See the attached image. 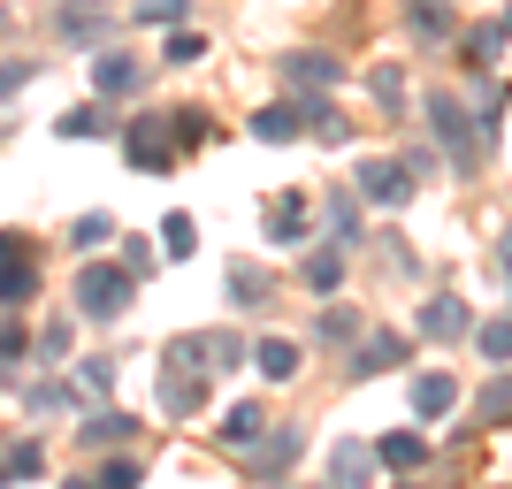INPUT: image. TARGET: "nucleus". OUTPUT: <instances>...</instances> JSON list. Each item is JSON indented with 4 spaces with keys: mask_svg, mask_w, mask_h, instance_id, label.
Wrapping results in <instances>:
<instances>
[{
    "mask_svg": "<svg viewBox=\"0 0 512 489\" xmlns=\"http://www.w3.org/2000/svg\"><path fill=\"white\" fill-rule=\"evenodd\" d=\"M54 130H62V138H107L115 123H107V107H100V100H85V107H69Z\"/></svg>",
    "mask_w": 512,
    "mask_h": 489,
    "instance_id": "aec40b11",
    "label": "nucleus"
},
{
    "mask_svg": "<svg viewBox=\"0 0 512 489\" xmlns=\"http://www.w3.org/2000/svg\"><path fill=\"white\" fill-rule=\"evenodd\" d=\"M505 23H512V8H505Z\"/></svg>",
    "mask_w": 512,
    "mask_h": 489,
    "instance_id": "de8ad7c7",
    "label": "nucleus"
},
{
    "mask_svg": "<svg viewBox=\"0 0 512 489\" xmlns=\"http://www.w3.org/2000/svg\"><path fill=\"white\" fill-rule=\"evenodd\" d=\"M54 405H69L62 383H39V390H31V413H54Z\"/></svg>",
    "mask_w": 512,
    "mask_h": 489,
    "instance_id": "37998d69",
    "label": "nucleus"
},
{
    "mask_svg": "<svg viewBox=\"0 0 512 489\" xmlns=\"http://www.w3.org/2000/svg\"><path fill=\"white\" fill-rule=\"evenodd\" d=\"M367 467H375V451H367V444H337V451H329V482H344V489H360Z\"/></svg>",
    "mask_w": 512,
    "mask_h": 489,
    "instance_id": "f3484780",
    "label": "nucleus"
},
{
    "mask_svg": "<svg viewBox=\"0 0 512 489\" xmlns=\"http://www.w3.org/2000/svg\"><path fill=\"white\" fill-rule=\"evenodd\" d=\"M16 352H31V337H23V321H0V360H16Z\"/></svg>",
    "mask_w": 512,
    "mask_h": 489,
    "instance_id": "a19ab883",
    "label": "nucleus"
},
{
    "mask_svg": "<svg viewBox=\"0 0 512 489\" xmlns=\"http://www.w3.org/2000/svg\"><path fill=\"white\" fill-rule=\"evenodd\" d=\"M260 436H268V413H260V405H230L222 428H214V444H230V451H253Z\"/></svg>",
    "mask_w": 512,
    "mask_h": 489,
    "instance_id": "9d476101",
    "label": "nucleus"
},
{
    "mask_svg": "<svg viewBox=\"0 0 512 489\" xmlns=\"http://www.w3.org/2000/svg\"><path fill=\"white\" fill-rule=\"evenodd\" d=\"M467 329H474V314L459 306V298H428V306H421V337L451 344V337H467Z\"/></svg>",
    "mask_w": 512,
    "mask_h": 489,
    "instance_id": "9b49d317",
    "label": "nucleus"
},
{
    "mask_svg": "<svg viewBox=\"0 0 512 489\" xmlns=\"http://www.w3.org/2000/svg\"><path fill=\"white\" fill-rule=\"evenodd\" d=\"M428 123H436V138H444V153L459 161V169L482 161V130H474V115L451 100V92H428Z\"/></svg>",
    "mask_w": 512,
    "mask_h": 489,
    "instance_id": "f03ea898",
    "label": "nucleus"
},
{
    "mask_svg": "<svg viewBox=\"0 0 512 489\" xmlns=\"http://www.w3.org/2000/svg\"><path fill=\"white\" fill-rule=\"evenodd\" d=\"M337 283H344V253H306V291L329 298Z\"/></svg>",
    "mask_w": 512,
    "mask_h": 489,
    "instance_id": "393cba45",
    "label": "nucleus"
},
{
    "mask_svg": "<svg viewBox=\"0 0 512 489\" xmlns=\"http://www.w3.org/2000/svg\"><path fill=\"white\" fill-rule=\"evenodd\" d=\"M69 489H100V482H69Z\"/></svg>",
    "mask_w": 512,
    "mask_h": 489,
    "instance_id": "a18cd8bd",
    "label": "nucleus"
},
{
    "mask_svg": "<svg viewBox=\"0 0 512 489\" xmlns=\"http://www.w3.org/2000/svg\"><path fill=\"white\" fill-rule=\"evenodd\" d=\"M123 161L130 169H176V138H169V115H138V123H123Z\"/></svg>",
    "mask_w": 512,
    "mask_h": 489,
    "instance_id": "7ed1b4c3",
    "label": "nucleus"
},
{
    "mask_svg": "<svg viewBox=\"0 0 512 489\" xmlns=\"http://www.w3.org/2000/svg\"><path fill=\"white\" fill-rule=\"evenodd\" d=\"M199 375H207V367H176L169 383H161V405H169V413H192L199 405Z\"/></svg>",
    "mask_w": 512,
    "mask_h": 489,
    "instance_id": "412c9836",
    "label": "nucleus"
},
{
    "mask_svg": "<svg viewBox=\"0 0 512 489\" xmlns=\"http://www.w3.org/2000/svg\"><path fill=\"white\" fill-rule=\"evenodd\" d=\"M497 260H505V276H512V230H505V253H497Z\"/></svg>",
    "mask_w": 512,
    "mask_h": 489,
    "instance_id": "c03bdc74",
    "label": "nucleus"
},
{
    "mask_svg": "<svg viewBox=\"0 0 512 489\" xmlns=\"http://www.w3.org/2000/svg\"><path fill=\"white\" fill-rule=\"evenodd\" d=\"M474 421L482 428H497V421H512V375H497L490 390H482V405H474Z\"/></svg>",
    "mask_w": 512,
    "mask_h": 489,
    "instance_id": "a878e982",
    "label": "nucleus"
},
{
    "mask_svg": "<svg viewBox=\"0 0 512 489\" xmlns=\"http://www.w3.org/2000/svg\"><path fill=\"white\" fill-rule=\"evenodd\" d=\"M161 253H169V260H192V253H199L192 214H169V222H161Z\"/></svg>",
    "mask_w": 512,
    "mask_h": 489,
    "instance_id": "b1692460",
    "label": "nucleus"
},
{
    "mask_svg": "<svg viewBox=\"0 0 512 489\" xmlns=\"http://www.w3.org/2000/svg\"><path fill=\"white\" fill-rule=\"evenodd\" d=\"M329 230H337V245H352V237H360V199H352V192L329 199Z\"/></svg>",
    "mask_w": 512,
    "mask_h": 489,
    "instance_id": "c756f323",
    "label": "nucleus"
},
{
    "mask_svg": "<svg viewBox=\"0 0 512 489\" xmlns=\"http://www.w3.org/2000/svg\"><path fill=\"white\" fill-rule=\"evenodd\" d=\"M497 39H505V31H497V23H482V31H474V39H467L474 69H490V62H497Z\"/></svg>",
    "mask_w": 512,
    "mask_h": 489,
    "instance_id": "f704fd0d",
    "label": "nucleus"
},
{
    "mask_svg": "<svg viewBox=\"0 0 512 489\" xmlns=\"http://www.w3.org/2000/svg\"><path fill=\"white\" fill-rule=\"evenodd\" d=\"M169 138H176V153L207 146V107H176V115H169Z\"/></svg>",
    "mask_w": 512,
    "mask_h": 489,
    "instance_id": "4be33fe9",
    "label": "nucleus"
},
{
    "mask_svg": "<svg viewBox=\"0 0 512 489\" xmlns=\"http://www.w3.org/2000/svg\"><path fill=\"white\" fill-rule=\"evenodd\" d=\"M161 54H169V62H199V54H207V46H199L192 31H169V46H161Z\"/></svg>",
    "mask_w": 512,
    "mask_h": 489,
    "instance_id": "4c0bfd02",
    "label": "nucleus"
},
{
    "mask_svg": "<svg viewBox=\"0 0 512 489\" xmlns=\"http://www.w3.org/2000/svg\"><path fill=\"white\" fill-rule=\"evenodd\" d=\"M130 291H138V276H130L123 260H85V276H77V314L115 321L130 306Z\"/></svg>",
    "mask_w": 512,
    "mask_h": 489,
    "instance_id": "f257e3e1",
    "label": "nucleus"
},
{
    "mask_svg": "<svg viewBox=\"0 0 512 489\" xmlns=\"http://www.w3.org/2000/svg\"><path fill=\"white\" fill-rule=\"evenodd\" d=\"M299 459V428H283V436H260L253 444V474H283Z\"/></svg>",
    "mask_w": 512,
    "mask_h": 489,
    "instance_id": "2eb2a0df",
    "label": "nucleus"
},
{
    "mask_svg": "<svg viewBox=\"0 0 512 489\" xmlns=\"http://www.w3.org/2000/svg\"><path fill=\"white\" fill-rule=\"evenodd\" d=\"M406 16H413L421 39H451V8H444V0H406Z\"/></svg>",
    "mask_w": 512,
    "mask_h": 489,
    "instance_id": "5701e85b",
    "label": "nucleus"
},
{
    "mask_svg": "<svg viewBox=\"0 0 512 489\" xmlns=\"http://www.w3.org/2000/svg\"><path fill=\"white\" fill-rule=\"evenodd\" d=\"M31 85V62H0V100H8V92H23Z\"/></svg>",
    "mask_w": 512,
    "mask_h": 489,
    "instance_id": "79ce46f5",
    "label": "nucleus"
},
{
    "mask_svg": "<svg viewBox=\"0 0 512 489\" xmlns=\"http://www.w3.org/2000/svg\"><path fill=\"white\" fill-rule=\"evenodd\" d=\"M299 115H306V130H314L321 146H344V138H352V123H344L329 100H299Z\"/></svg>",
    "mask_w": 512,
    "mask_h": 489,
    "instance_id": "dca6fc26",
    "label": "nucleus"
},
{
    "mask_svg": "<svg viewBox=\"0 0 512 489\" xmlns=\"http://www.w3.org/2000/svg\"><path fill=\"white\" fill-rule=\"evenodd\" d=\"M130 16H138V23H169V31H176V23L192 16V0H138Z\"/></svg>",
    "mask_w": 512,
    "mask_h": 489,
    "instance_id": "c85d7f7f",
    "label": "nucleus"
},
{
    "mask_svg": "<svg viewBox=\"0 0 512 489\" xmlns=\"http://www.w3.org/2000/svg\"><path fill=\"white\" fill-rule=\"evenodd\" d=\"M130 428H138L130 413H92V421L77 428V436H85V451H92V444H100V451H115V444H130Z\"/></svg>",
    "mask_w": 512,
    "mask_h": 489,
    "instance_id": "a211bd4d",
    "label": "nucleus"
},
{
    "mask_svg": "<svg viewBox=\"0 0 512 489\" xmlns=\"http://www.w3.org/2000/svg\"><path fill=\"white\" fill-rule=\"evenodd\" d=\"M69 352V321H54V329H39V360H62Z\"/></svg>",
    "mask_w": 512,
    "mask_h": 489,
    "instance_id": "58836bf2",
    "label": "nucleus"
},
{
    "mask_svg": "<svg viewBox=\"0 0 512 489\" xmlns=\"http://www.w3.org/2000/svg\"><path fill=\"white\" fill-rule=\"evenodd\" d=\"M276 77L299 92V100H321V92H337L344 69L329 62V54H314V46H299V54H283V62H276Z\"/></svg>",
    "mask_w": 512,
    "mask_h": 489,
    "instance_id": "39448f33",
    "label": "nucleus"
},
{
    "mask_svg": "<svg viewBox=\"0 0 512 489\" xmlns=\"http://www.w3.org/2000/svg\"><path fill=\"white\" fill-rule=\"evenodd\" d=\"M375 459H383L390 474H413V467L428 459V444H421V436H383V444H375Z\"/></svg>",
    "mask_w": 512,
    "mask_h": 489,
    "instance_id": "6ab92c4d",
    "label": "nucleus"
},
{
    "mask_svg": "<svg viewBox=\"0 0 512 489\" xmlns=\"http://www.w3.org/2000/svg\"><path fill=\"white\" fill-rule=\"evenodd\" d=\"M474 344H482V360L505 367V360H512V321H482V329H474Z\"/></svg>",
    "mask_w": 512,
    "mask_h": 489,
    "instance_id": "bb28decb",
    "label": "nucleus"
},
{
    "mask_svg": "<svg viewBox=\"0 0 512 489\" xmlns=\"http://www.w3.org/2000/svg\"><path fill=\"white\" fill-rule=\"evenodd\" d=\"M321 337H329V344H352V337H360V321L344 314V306H321Z\"/></svg>",
    "mask_w": 512,
    "mask_h": 489,
    "instance_id": "2f4dec72",
    "label": "nucleus"
},
{
    "mask_svg": "<svg viewBox=\"0 0 512 489\" xmlns=\"http://www.w3.org/2000/svg\"><path fill=\"white\" fill-rule=\"evenodd\" d=\"M39 467H46L39 444H16V451H8V474H39Z\"/></svg>",
    "mask_w": 512,
    "mask_h": 489,
    "instance_id": "ea45409f",
    "label": "nucleus"
},
{
    "mask_svg": "<svg viewBox=\"0 0 512 489\" xmlns=\"http://www.w3.org/2000/svg\"><path fill=\"white\" fill-rule=\"evenodd\" d=\"M253 367L268 375V383H291V375H299V344H291V337H260L253 344Z\"/></svg>",
    "mask_w": 512,
    "mask_h": 489,
    "instance_id": "f8f14e48",
    "label": "nucleus"
},
{
    "mask_svg": "<svg viewBox=\"0 0 512 489\" xmlns=\"http://www.w3.org/2000/svg\"><path fill=\"white\" fill-rule=\"evenodd\" d=\"M77 383H85L92 398H107V390H115V360H85V367H77Z\"/></svg>",
    "mask_w": 512,
    "mask_h": 489,
    "instance_id": "473e14b6",
    "label": "nucleus"
},
{
    "mask_svg": "<svg viewBox=\"0 0 512 489\" xmlns=\"http://www.w3.org/2000/svg\"><path fill=\"white\" fill-rule=\"evenodd\" d=\"M268 237H276V245H306V199L299 192H283L276 207H268Z\"/></svg>",
    "mask_w": 512,
    "mask_h": 489,
    "instance_id": "4468645a",
    "label": "nucleus"
},
{
    "mask_svg": "<svg viewBox=\"0 0 512 489\" xmlns=\"http://www.w3.org/2000/svg\"><path fill=\"white\" fill-rule=\"evenodd\" d=\"M299 130H306V115L291 100H276V107H260V115H253V138H268V146H291Z\"/></svg>",
    "mask_w": 512,
    "mask_h": 489,
    "instance_id": "ddd939ff",
    "label": "nucleus"
},
{
    "mask_svg": "<svg viewBox=\"0 0 512 489\" xmlns=\"http://www.w3.org/2000/svg\"><path fill=\"white\" fill-rule=\"evenodd\" d=\"M100 489H138V459H107V467H100Z\"/></svg>",
    "mask_w": 512,
    "mask_h": 489,
    "instance_id": "c9c22d12",
    "label": "nucleus"
},
{
    "mask_svg": "<svg viewBox=\"0 0 512 489\" xmlns=\"http://www.w3.org/2000/svg\"><path fill=\"white\" fill-rule=\"evenodd\" d=\"M39 291V268L23 260V237L0 230V306H23V298Z\"/></svg>",
    "mask_w": 512,
    "mask_h": 489,
    "instance_id": "423d86ee",
    "label": "nucleus"
},
{
    "mask_svg": "<svg viewBox=\"0 0 512 489\" xmlns=\"http://www.w3.org/2000/svg\"><path fill=\"white\" fill-rule=\"evenodd\" d=\"M237 360H245V344H237V337H222V329H214V337H207V367H214V375H230Z\"/></svg>",
    "mask_w": 512,
    "mask_h": 489,
    "instance_id": "7c9ffc66",
    "label": "nucleus"
},
{
    "mask_svg": "<svg viewBox=\"0 0 512 489\" xmlns=\"http://www.w3.org/2000/svg\"><path fill=\"white\" fill-rule=\"evenodd\" d=\"M138 85H146V62H130V54H100L92 62V92L100 100H130Z\"/></svg>",
    "mask_w": 512,
    "mask_h": 489,
    "instance_id": "6e6552de",
    "label": "nucleus"
},
{
    "mask_svg": "<svg viewBox=\"0 0 512 489\" xmlns=\"http://www.w3.org/2000/svg\"><path fill=\"white\" fill-rule=\"evenodd\" d=\"M451 405H459V375H444V367L413 375V413H421V421H444Z\"/></svg>",
    "mask_w": 512,
    "mask_h": 489,
    "instance_id": "1a4fd4ad",
    "label": "nucleus"
},
{
    "mask_svg": "<svg viewBox=\"0 0 512 489\" xmlns=\"http://www.w3.org/2000/svg\"><path fill=\"white\" fill-rule=\"evenodd\" d=\"M352 184H360L367 207H406V199H413V169H406V161H390V153L360 161V176H352Z\"/></svg>",
    "mask_w": 512,
    "mask_h": 489,
    "instance_id": "20e7f679",
    "label": "nucleus"
},
{
    "mask_svg": "<svg viewBox=\"0 0 512 489\" xmlns=\"http://www.w3.org/2000/svg\"><path fill=\"white\" fill-rule=\"evenodd\" d=\"M0 31H8V8H0Z\"/></svg>",
    "mask_w": 512,
    "mask_h": 489,
    "instance_id": "49530a36",
    "label": "nucleus"
},
{
    "mask_svg": "<svg viewBox=\"0 0 512 489\" xmlns=\"http://www.w3.org/2000/svg\"><path fill=\"white\" fill-rule=\"evenodd\" d=\"M413 337H398V329H375V337H360V352H352V375H390V367H406Z\"/></svg>",
    "mask_w": 512,
    "mask_h": 489,
    "instance_id": "0eeeda50",
    "label": "nucleus"
},
{
    "mask_svg": "<svg viewBox=\"0 0 512 489\" xmlns=\"http://www.w3.org/2000/svg\"><path fill=\"white\" fill-rule=\"evenodd\" d=\"M367 85H375V100H383V107H406V77H398V69H375Z\"/></svg>",
    "mask_w": 512,
    "mask_h": 489,
    "instance_id": "72a5a7b5",
    "label": "nucleus"
},
{
    "mask_svg": "<svg viewBox=\"0 0 512 489\" xmlns=\"http://www.w3.org/2000/svg\"><path fill=\"white\" fill-rule=\"evenodd\" d=\"M107 237H115L107 214H85V222H77V245H85V253H92V245H107Z\"/></svg>",
    "mask_w": 512,
    "mask_h": 489,
    "instance_id": "e433bc0d",
    "label": "nucleus"
},
{
    "mask_svg": "<svg viewBox=\"0 0 512 489\" xmlns=\"http://www.w3.org/2000/svg\"><path fill=\"white\" fill-rule=\"evenodd\" d=\"M230 298H245V306H260V298H268V276H260L253 260H237V268H230Z\"/></svg>",
    "mask_w": 512,
    "mask_h": 489,
    "instance_id": "cd10ccee",
    "label": "nucleus"
}]
</instances>
